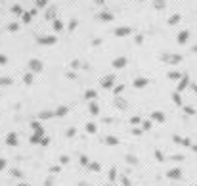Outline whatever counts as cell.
Masks as SVG:
<instances>
[{"instance_id":"3","label":"cell","mask_w":197,"mask_h":186,"mask_svg":"<svg viewBox=\"0 0 197 186\" xmlns=\"http://www.w3.org/2000/svg\"><path fill=\"white\" fill-rule=\"evenodd\" d=\"M168 175H170L172 179H178V177H180V171H178V169H174V171H170Z\"/></svg>"},{"instance_id":"1","label":"cell","mask_w":197,"mask_h":186,"mask_svg":"<svg viewBox=\"0 0 197 186\" xmlns=\"http://www.w3.org/2000/svg\"><path fill=\"white\" fill-rule=\"evenodd\" d=\"M115 33H117L119 37H124V35H128V33H130V31H128L126 27H122V29H117V31H115Z\"/></svg>"},{"instance_id":"5","label":"cell","mask_w":197,"mask_h":186,"mask_svg":"<svg viewBox=\"0 0 197 186\" xmlns=\"http://www.w3.org/2000/svg\"><path fill=\"white\" fill-rule=\"evenodd\" d=\"M96 2H98V4H102V2H103V0H96Z\"/></svg>"},{"instance_id":"2","label":"cell","mask_w":197,"mask_h":186,"mask_svg":"<svg viewBox=\"0 0 197 186\" xmlns=\"http://www.w3.org/2000/svg\"><path fill=\"white\" fill-rule=\"evenodd\" d=\"M186 40H188V33L182 31V33L178 35V42H186Z\"/></svg>"},{"instance_id":"4","label":"cell","mask_w":197,"mask_h":186,"mask_svg":"<svg viewBox=\"0 0 197 186\" xmlns=\"http://www.w3.org/2000/svg\"><path fill=\"white\" fill-rule=\"evenodd\" d=\"M37 4H38V6H44V4H46V0H37Z\"/></svg>"}]
</instances>
